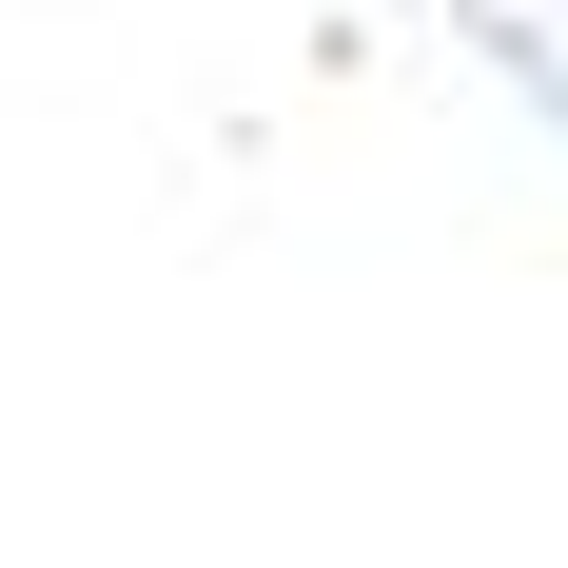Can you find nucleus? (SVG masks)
Here are the masks:
<instances>
[]
</instances>
